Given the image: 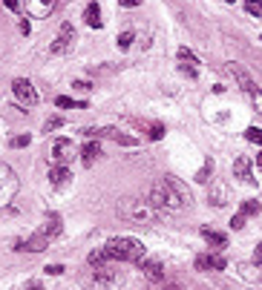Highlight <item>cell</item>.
I'll return each mask as SVG.
<instances>
[{
    "mask_svg": "<svg viewBox=\"0 0 262 290\" xmlns=\"http://www.w3.org/2000/svg\"><path fill=\"white\" fill-rule=\"evenodd\" d=\"M147 198H150V201H153L162 213H179L184 204L193 201V195H190L188 187L181 184L179 178H170V176L159 178V181L150 187Z\"/></svg>",
    "mask_w": 262,
    "mask_h": 290,
    "instance_id": "6da1fadb",
    "label": "cell"
},
{
    "mask_svg": "<svg viewBox=\"0 0 262 290\" xmlns=\"http://www.w3.org/2000/svg\"><path fill=\"white\" fill-rule=\"evenodd\" d=\"M118 216L130 221V224H156L164 213L150 198H121L118 201Z\"/></svg>",
    "mask_w": 262,
    "mask_h": 290,
    "instance_id": "7a4b0ae2",
    "label": "cell"
},
{
    "mask_svg": "<svg viewBox=\"0 0 262 290\" xmlns=\"http://www.w3.org/2000/svg\"><path fill=\"white\" fill-rule=\"evenodd\" d=\"M104 250H107V256L113 259V262H141L144 259V247H141V241H136V238H127V236H118V238H109L107 244H104Z\"/></svg>",
    "mask_w": 262,
    "mask_h": 290,
    "instance_id": "3957f363",
    "label": "cell"
},
{
    "mask_svg": "<svg viewBox=\"0 0 262 290\" xmlns=\"http://www.w3.org/2000/svg\"><path fill=\"white\" fill-rule=\"evenodd\" d=\"M18 176H15V170L6 167V164H0V207H6V204H12V198L18 195Z\"/></svg>",
    "mask_w": 262,
    "mask_h": 290,
    "instance_id": "277c9868",
    "label": "cell"
},
{
    "mask_svg": "<svg viewBox=\"0 0 262 290\" xmlns=\"http://www.w3.org/2000/svg\"><path fill=\"white\" fill-rule=\"evenodd\" d=\"M12 92H15V98H18L20 104H26V106L38 104V92H35V87H32L26 78H15V80H12Z\"/></svg>",
    "mask_w": 262,
    "mask_h": 290,
    "instance_id": "5b68a950",
    "label": "cell"
},
{
    "mask_svg": "<svg viewBox=\"0 0 262 290\" xmlns=\"http://www.w3.org/2000/svg\"><path fill=\"white\" fill-rule=\"evenodd\" d=\"M225 267H228V259L219 253H208V256L196 259V270H202V273H219V270H225Z\"/></svg>",
    "mask_w": 262,
    "mask_h": 290,
    "instance_id": "8992f818",
    "label": "cell"
},
{
    "mask_svg": "<svg viewBox=\"0 0 262 290\" xmlns=\"http://www.w3.org/2000/svg\"><path fill=\"white\" fill-rule=\"evenodd\" d=\"M228 69H231V75H234V78H236V84H239V89H242V92H245V95H248V98H251L253 92H259V87H256V80H253L251 75H248V72H245L242 66H239V63H231Z\"/></svg>",
    "mask_w": 262,
    "mask_h": 290,
    "instance_id": "52a82bcc",
    "label": "cell"
},
{
    "mask_svg": "<svg viewBox=\"0 0 262 290\" xmlns=\"http://www.w3.org/2000/svg\"><path fill=\"white\" fill-rule=\"evenodd\" d=\"M138 267H141V273H144V279L153 281V284H162V281L167 279L164 267L156 262V259H141V262H138Z\"/></svg>",
    "mask_w": 262,
    "mask_h": 290,
    "instance_id": "ba28073f",
    "label": "cell"
},
{
    "mask_svg": "<svg viewBox=\"0 0 262 290\" xmlns=\"http://www.w3.org/2000/svg\"><path fill=\"white\" fill-rule=\"evenodd\" d=\"M72 40H75V29L69 26V23H63L61 32H58V37H55V44L49 46V52H52V55H63L69 46H72Z\"/></svg>",
    "mask_w": 262,
    "mask_h": 290,
    "instance_id": "9c48e42d",
    "label": "cell"
},
{
    "mask_svg": "<svg viewBox=\"0 0 262 290\" xmlns=\"http://www.w3.org/2000/svg\"><path fill=\"white\" fill-rule=\"evenodd\" d=\"M228 201H231V190H228L225 181L210 184V190H208V204H213V207H225Z\"/></svg>",
    "mask_w": 262,
    "mask_h": 290,
    "instance_id": "30bf717a",
    "label": "cell"
},
{
    "mask_svg": "<svg viewBox=\"0 0 262 290\" xmlns=\"http://www.w3.org/2000/svg\"><path fill=\"white\" fill-rule=\"evenodd\" d=\"M95 138H113V141H118V144H124V147H136L138 144L133 135H124V132L113 130V127H107V130H95Z\"/></svg>",
    "mask_w": 262,
    "mask_h": 290,
    "instance_id": "8fae6325",
    "label": "cell"
},
{
    "mask_svg": "<svg viewBox=\"0 0 262 290\" xmlns=\"http://www.w3.org/2000/svg\"><path fill=\"white\" fill-rule=\"evenodd\" d=\"M92 279L95 284H113L118 279V270L113 264H101V267H92Z\"/></svg>",
    "mask_w": 262,
    "mask_h": 290,
    "instance_id": "7c38bea8",
    "label": "cell"
},
{
    "mask_svg": "<svg viewBox=\"0 0 262 290\" xmlns=\"http://www.w3.org/2000/svg\"><path fill=\"white\" fill-rule=\"evenodd\" d=\"M234 176L239 178V181H245V184H253V173H251V158H245V155H239V158L234 161Z\"/></svg>",
    "mask_w": 262,
    "mask_h": 290,
    "instance_id": "4fadbf2b",
    "label": "cell"
},
{
    "mask_svg": "<svg viewBox=\"0 0 262 290\" xmlns=\"http://www.w3.org/2000/svg\"><path fill=\"white\" fill-rule=\"evenodd\" d=\"M38 233H41L44 238H49V241H52V238L61 233V216H49V219H46V224L38 230Z\"/></svg>",
    "mask_w": 262,
    "mask_h": 290,
    "instance_id": "5bb4252c",
    "label": "cell"
},
{
    "mask_svg": "<svg viewBox=\"0 0 262 290\" xmlns=\"http://www.w3.org/2000/svg\"><path fill=\"white\" fill-rule=\"evenodd\" d=\"M202 238L208 241L210 247H225L228 244V238H225V233H219V230H210V227H202Z\"/></svg>",
    "mask_w": 262,
    "mask_h": 290,
    "instance_id": "9a60e30c",
    "label": "cell"
},
{
    "mask_svg": "<svg viewBox=\"0 0 262 290\" xmlns=\"http://www.w3.org/2000/svg\"><path fill=\"white\" fill-rule=\"evenodd\" d=\"M69 152H72V141H66V138L55 141V147H52L55 161H66V158H69Z\"/></svg>",
    "mask_w": 262,
    "mask_h": 290,
    "instance_id": "2e32d148",
    "label": "cell"
},
{
    "mask_svg": "<svg viewBox=\"0 0 262 290\" xmlns=\"http://www.w3.org/2000/svg\"><path fill=\"white\" fill-rule=\"evenodd\" d=\"M84 18H87V23H90L92 29H101V6L98 3H90V6L84 9Z\"/></svg>",
    "mask_w": 262,
    "mask_h": 290,
    "instance_id": "e0dca14e",
    "label": "cell"
},
{
    "mask_svg": "<svg viewBox=\"0 0 262 290\" xmlns=\"http://www.w3.org/2000/svg\"><path fill=\"white\" fill-rule=\"evenodd\" d=\"M69 176H72V173L63 167V164H55V167L49 170V181H52V184H63V181H66Z\"/></svg>",
    "mask_w": 262,
    "mask_h": 290,
    "instance_id": "ac0fdd59",
    "label": "cell"
},
{
    "mask_svg": "<svg viewBox=\"0 0 262 290\" xmlns=\"http://www.w3.org/2000/svg\"><path fill=\"white\" fill-rule=\"evenodd\" d=\"M87 262H90V267H101V264H109V262H113V259H109V256H107V250L101 247V250H92V253H90V259H87Z\"/></svg>",
    "mask_w": 262,
    "mask_h": 290,
    "instance_id": "d6986e66",
    "label": "cell"
},
{
    "mask_svg": "<svg viewBox=\"0 0 262 290\" xmlns=\"http://www.w3.org/2000/svg\"><path fill=\"white\" fill-rule=\"evenodd\" d=\"M101 155V147H98V141H90V144H87V147H84V164H87V167H90L92 161L98 158Z\"/></svg>",
    "mask_w": 262,
    "mask_h": 290,
    "instance_id": "ffe728a7",
    "label": "cell"
},
{
    "mask_svg": "<svg viewBox=\"0 0 262 290\" xmlns=\"http://www.w3.org/2000/svg\"><path fill=\"white\" fill-rule=\"evenodd\" d=\"M210 176H213V161H205V167L199 170V173H196V181H199V184H208L210 181Z\"/></svg>",
    "mask_w": 262,
    "mask_h": 290,
    "instance_id": "44dd1931",
    "label": "cell"
},
{
    "mask_svg": "<svg viewBox=\"0 0 262 290\" xmlns=\"http://www.w3.org/2000/svg\"><path fill=\"white\" fill-rule=\"evenodd\" d=\"M141 127H144V130H147V135H150V138H153V141L164 138V127H162V123H141Z\"/></svg>",
    "mask_w": 262,
    "mask_h": 290,
    "instance_id": "7402d4cb",
    "label": "cell"
},
{
    "mask_svg": "<svg viewBox=\"0 0 262 290\" xmlns=\"http://www.w3.org/2000/svg\"><path fill=\"white\" fill-rule=\"evenodd\" d=\"M55 104L61 106V109H75V106H87V104H84V101H72V98H66V95L55 98Z\"/></svg>",
    "mask_w": 262,
    "mask_h": 290,
    "instance_id": "603a6c76",
    "label": "cell"
},
{
    "mask_svg": "<svg viewBox=\"0 0 262 290\" xmlns=\"http://www.w3.org/2000/svg\"><path fill=\"white\" fill-rule=\"evenodd\" d=\"M239 213H245V216H256V213H259V201H256V198L242 201V210H239Z\"/></svg>",
    "mask_w": 262,
    "mask_h": 290,
    "instance_id": "cb8c5ba5",
    "label": "cell"
},
{
    "mask_svg": "<svg viewBox=\"0 0 262 290\" xmlns=\"http://www.w3.org/2000/svg\"><path fill=\"white\" fill-rule=\"evenodd\" d=\"M245 12H248V15L262 18V0H245Z\"/></svg>",
    "mask_w": 262,
    "mask_h": 290,
    "instance_id": "d4e9b609",
    "label": "cell"
},
{
    "mask_svg": "<svg viewBox=\"0 0 262 290\" xmlns=\"http://www.w3.org/2000/svg\"><path fill=\"white\" fill-rule=\"evenodd\" d=\"M179 61H184L188 66H196V63H199V61H196V55L190 52L188 46H181V49H179Z\"/></svg>",
    "mask_w": 262,
    "mask_h": 290,
    "instance_id": "484cf974",
    "label": "cell"
},
{
    "mask_svg": "<svg viewBox=\"0 0 262 290\" xmlns=\"http://www.w3.org/2000/svg\"><path fill=\"white\" fill-rule=\"evenodd\" d=\"M245 138L251 141V144H259L262 147V130H256V127H248V130H245Z\"/></svg>",
    "mask_w": 262,
    "mask_h": 290,
    "instance_id": "4316f807",
    "label": "cell"
},
{
    "mask_svg": "<svg viewBox=\"0 0 262 290\" xmlns=\"http://www.w3.org/2000/svg\"><path fill=\"white\" fill-rule=\"evenodd\" d=\"M29 141H32V135H15V138H9V147L18 150V147H26Z\"/></svg>",
    "mask_w": 262,
    "mask_h": 290,
    "instance_id": "83f0119b",
    "label": "cell"
},
{
    "mask_svg": "<svg viewBox=\"0 0 262 290\" xmlns=\"http://www.w3.org/2000/svg\"><path fill=\"white\" fill-rule=\"evenodd\" d=\"M133 40H136V35H133V32H121V35H118V46H121V49H127Z\"/></svg>",
    "mask_w": 262,
    "mask_h": 290,
    "instance_id": "f1b7e54d",
    "label": "cell"
},
{
    "mask_svg": "<svg viewBox=\"0 0 262 290\" xmlns=\"http://www.w3.org/2000/svg\"><path fill=\"white\" fill-rule=\"evenodd\" d=\"M245 219H248L245 213H236L234 219H231V227H234V230H242V227H245Z\"/></svg>",
    "mask_w": 262,
    "mask_h": 290,
    "instance_id": "f546056e",
    "label": "cell"
},
{
    "mask_svg": "<svg viewBox=\"0 0 262 290\" xmlns=\"http://www.w3.org/2000/svg\"><path fill=\"white\" fill-rule=\"evenodd\" d=\"M58 127H63V118H49V121L44 123V132H52V130H58Z\"/></svg>",
    "mask_w": 262,
    "mask_h": 290,
    "instance_id": "4dcf8cb0",
    "label": "cell"
},
{
    "mask_svg": "<svg viewBox=\"0 0 262 290\" xmlns=\"http://www.w3.org/2000/svg\"><path fill=\"white\" fill-rule=\"evenodd\" d=\"M44 270L49 273V276H61V273H63V264H46Z\"/></svg>",
    "mask_w": 262,
    "mask_h": 290,
    "instance_id": "1f68e13d",
    "label": "cell"
},
{
    "mask_svg": "<svg viewBox=\"0 0 262 290\" xmlns=\"http://www.w3.org/2000/svg\"><path fill=\"white\" fill-rule=\"evenodd\" d=\"M253 264H262V244H256V250H253Z\"/></svg>",
    "mask_w": 262,
    "mask_h": 290,
    "instance_id": "d6a6232c",
    "label": "cell"
},
{
    "mask_svg": "<svg viewBox=\"0 0 262 290\" xmlns=\"http://www.w3.org/2000/svg\"><path fill=\"white\" fill-rule=\"evenodd\" d=\"M118 3H121L124 9H133V6H138V3H141V0H118Z\"/></svg>",
    "mask_w": 262,
    "mask_h": 290,
    "instance_id": "836d02e7",
    "label": "cell"
},
{
    "mask_svg": "<svg viewBox=\"0 0 262 290\" xmlns=\"http://www.w3.org/2000/svg\"><path fill=\"white\" fill-rule=\"evenodd\" d=\"M6 3V9H12V12H18V6H20V0H3Z\"/></svg>",
    "mask_w": 262,
    "mask_h": 290,
    "instance_id": "e575fe53",
    "label": "cell"
},
{
    "mask_svg": "<svg viewBox=\"0 0 262 290\" xmlns=\"http://www.w3.org/2000/svg\"><path fill=\"white\" fill-rule=\"evenodd\" d=\"M29 29H32L29 26V20H20V32H23V35H29Z\"/></svg>",
    "mask_w": 262,
    "mask_h": 290,
    "instance_id": "d590c367",
    "label": "cell"
},
{
    "mask_svg": "<svg viewBox=\"0 0 262 290\" xmlns=\"http://www.w3.org/2000/svg\"><path fill=\"white\" fill-rule=\"evenodd\" d=\"M256 167L262 170V152H259V155H256Z\"/></svg>",
    "mask_w": 262,
    "mask_h": 290,
    "instance_id": "8d00e7d4",
    "label": "cell"
},
{
    "mask_svg": "<svg viewBox=\"0 0 262 290\" xmlns=\"http://www.w3.org/2000/svg\"><path fill=\"white\" fill-rule=\"evenodd\" d=\"M228 3H234V0H228Z\"/></svg>",
    "mask_w": 262,
    "mask_h": 290,
    "instance_id": "74e56055",
    "label": "cell"
},
{
    "mask_svg": "<svg viewBox=\"0 0 262 290\" xmlns=\"http://www.w3.org/2000/svg\"><path fill=\"white\" fill-rule=\"evenodd\" d=\"M259 40H262V37H259Z\"/></svg>",
    "mask_w": 262,
    "mask_h": 290,
    "instance_id": "f35d334b",
    "label": "cell"
}]
</instances>
